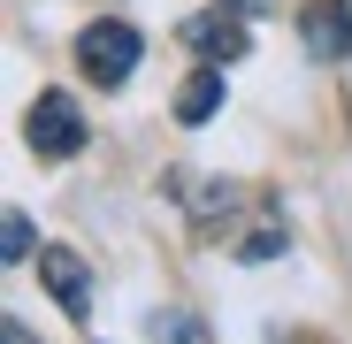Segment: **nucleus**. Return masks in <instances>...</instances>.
<instances>
[{"mask_svg":"<svg viewBox=\"0 0 352 344\" xmlns=\"http://www.w3.org/2000/svg\"><path fill=\"white\" fill-rule=\"evenodd\" d=\"M146 336H153V344H214V336H207V321H199V314H184V306H161V314L146 321Z\"/></svg>","mask_w":352,"mask_h":344,"instance_id":"7","label":"nucleus"},{"mask_svg":"<svg viewBox=\"0 0 352 344\" xmlns=\"http://www.w3.org/2000/svg\"><path fill=\"white\" fill-rule=\"evenodd\" d=\"M214 8H230V16H245V23H253V16H276V0H214Z\"/></svg>","mask_w":352,"mask_h":344,"instance_id":"10","label":"nucleus"},{"mask_svg":"<svg viewBox=\"0 0 352 344\" xmlns=\"http://www.w3.org/2000/svg\"><path fill=\"white\" fill-rule=\"evenodd\" d=\"M299 38L314 62H344L352 54V0H314V8H299Z\"/></svg>","mask_w":352,"mask_h":344,"instance_id":"4","label":"nucleus"},{"mask_svg":"<svg viewBox=\"0 0 352 344\" xmlns=\"http://www.w3.org/2000/svg\"><path fill=\"white\" fill-rule=\"evenodd\" d=\"M276 253H283V229H261V238H245V253H238V260H245V268H261V260H276Z\"/></svg>","mask_w":352,"mask_h":344,"instance_id":"9","label":"nucleus"},{"mask_svg":"<svg viewBox=\"0 0 352 344\" xmlns=\"http://www.w3.org/2000/svg\"><path fill=\"white\" fill-rule=\"evenodd\" d=\"M138 54H146V38H138L123 16H100V23L77 31V62H85V77H100V84H131V77H138Z\"/></svg>","mask_w":352,"mask_h":344,"instance_id":"1","label":"nucleus"},{"mask_svg":"<svg viewBox=\"0 0 352 344\" xmlns=\"http://www.w3.org/2000/svg\"><path fill=\"white\" fill-rule=\"evenodd\" d=\"M214 107H222V69H199L184 92H176V123H192V130H199Z\"/></svg>","mask_w":352,"mask_h":344,"instance_id":"6","label":"nucleus"},{"mask_svg":"<svg viewBox=\"0 0 352 344\" xmlns=\"http://www.w3.org/2000/svg\"><path fill=\"white\" fill-rule=\"evenodd\" d=\"M38 275H46V291L62 299V314H92V275H85V260L69 245H46L38 253Z\"/></svg>","mask_w":352,"mask_h":344,"instance_id":"5","label":"nucleus"},{"mask_svg":"<svg viewBox=\"0 0 352 344\" xmlns=\"http://www.w3.org/2000/svg\"><path fill=\"white\" fill-rule=\"evenodd\" d=\"M0 344H38V336H31V329H23L16 314H0Z\"/></svg>","mask_w":352,"mask_h":344,"instance_id":"11","label":"nucleus"},{"mask_svg":"<svg viewBox=\"0 0 352 344\" xmlns=\"http://www.w3.org/2000/svg\"><path fill=\"white\" fill-rule=\"evenodd\" d=\"M23 130H31V153L38 161H77L85 153V107L69 100V92H38L31 100V115H23Z\"/></svg>","mask_w":352,"mask_h":344,"instance_id":"2","label":"nucleus"},{"mask_svg":"<svg viewBox=\"0 0 352 344\" xmlns=\"http://www.w3.org/2000/svg\"><path fill=\"white\" fill-rule=\"evenodd\" d=\"M176 38H184L207 69H222V62H245V46H253V31H245V16H230V8H207V16H184L176 23Z\"/></svg>","mask_w":352,"mask_h":344,"instance_id":"3","label":"nucleus"},{"mask_svg":"<svg viewBox=\"0 0 352 344\" xmlns=\"http://www.w3.org/2000/svg\"><path fill=\"white\" fill-rule=\"evenodd\" d=\"M31 245H38V238H31V214H23V207H8V222H0V260L23 268V260H31Z\"/></svg>","mask_w":352,"mask_h":344,"instance_id":"8","label":"nucleus"}]
</instances>
